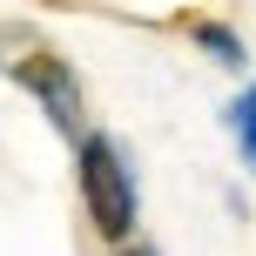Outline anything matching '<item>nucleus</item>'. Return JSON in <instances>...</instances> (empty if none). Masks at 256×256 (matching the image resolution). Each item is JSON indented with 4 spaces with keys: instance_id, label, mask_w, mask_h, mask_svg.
<instances>
[{
    "instance_id": "1",
    "label": "nucleus",
    "mask_w": 256,
    "mask_h": 256,
    "mask_svg": "<svg viewBox=\"0 0 256 256\" xmlns=\"http://www.w3.org/2000/svg\"><path fill=\"white\" fill-rule=\"evenodd\" d=\"M81 196H88V216L102 236H122L135 230V176H128L122 148L108 135H88L81 142Z\"/></svg>"
},
{
    "instance_id": "2",
    "label": "nucleus",
    "mask_w": 256,
    "mask_h": 256,
    "mask_svg": "<svg viewBox=\"0 0 256 256\" xmlns=\"http://www.w3.org/2000/svg\"><path fill=\"white\" fill-rule=\"evenodd\" d=\"M14 81H20V88H34L40 102H48L54 128H68V135L81 128V88H74V74H68L54 54H27V61H14Z\"/></svg>"
},
{
    "instance_id": "3",
    "label": "nucleus",
    "mask_w": 256,
    "mask_h": 256,
    "mask_svg": "<svg viewBox=\"0 0 256 256\" xmlns=\"http://www.w3.org/2000/svg\"><path fill=\"white\" fill-rule=\"evenodd\" d=\"M196 40H202L216 61H230V68H243V40L230 34V27H196Z\"/></svg>"
},
{
    "instance_id": "4",
    "label": "nucleus",
    "mask_w": 256,
    "mask_h": 256,
    "mask_svg": "<svg viewBox=\"0 0 256 256\" xmlns=\"http://www.w3.org/2000/svg\"><path fill=\"white\" fill-rule=\"evenodd\" d=\"M236 135H243V155H250V168H256V81H250L243 102H236Z\"/></svg>"
},
{
    "instance_id": "5",
    "label": "nucleus",
    "mask_w": 256,
    "mask_h": 256,
    "mask_svg": "<svg viewBox=\"0 0 256 256\" xmlns=\"http://www.w3.org/2000/svg\"><path fill=\"white\" fill-rule=\"evenodd\" d=\"M122 256H155V250H122Z\"/></svg>"
}]
</instances>
